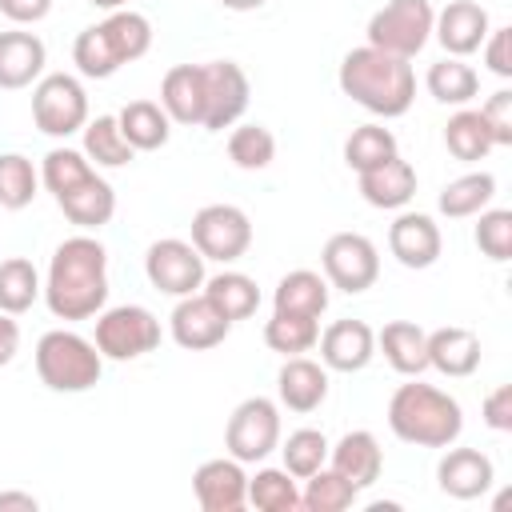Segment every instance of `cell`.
I'll use <instances>...</instances> for the list:
<instances>
[{
	"label": "cell",
	"instance_id": "cell-42",
	"mask_svg": "<svg viewBox=\"0 0 512 512\" xmlns=\"http://www.w3.org/2000/svg\"><path fill=\"white\" fill-rule=\"evenodd\" d=\"M328 436L320 428H296L288 432V440L280 444V456H284V472H292L296 480H308L316 468L328 464Z\"/></svg>",
	"mask_w": 512,
	"mask_h": 512
},
{
	"label": "cell",
	"instance_id": "cell-24",
	"mask_svg": "<svg viewBox=\"0 0 512 512\" xmlns=\"http://www.w3.org/2000/svg\"><path fill=\"white\" fill-rule=\"evenodd\" d=\"M56 204H60V212H64L76 228L96 232V228H104V224L116 216V188H112L100 172H92L88 180H80V184L68 188L64 196H56Z\"/></svg>",
	"mask_w": 512,
	"mask_h": 512
},
{
	"label": "cell",
	"instance_id": "cell-37",
	"mask_svg": "<svg viewBox=\"0 0 512 512\" xmlns=\"http://www.w3.org/2000/svg\"><path fill=\"white\" fill-rule=\"evenodd\" d=\"M392 156H400V144H396L392 128H384V124H360L344 140V164L352 172H368V168H376Z\"/></svg>",
	"mask_w": 512,
	"mask_h": 512
},
{
	"label": "cell",
	"instance_id": "cell-44",
	"mask_svg": "<svg viewBox=\"0 0 512 512\" xmlns=\"http://www.w3.org/2000/svg\"><path fill=\"white\" fill-rule=\"evenodd\" d=\"M476 216H480V220H476V248H480L488 260L504 264L508 252H512V212H508V208H484V212H476Z\"/></svg>",
	"mask_w": 512,
	"mask_h": 512
},
{
	"label": "cell",
	"instance_id": "cell-34",
	"mask_svg": "<svg viewBox=\"0 0 512 512\" xmlns=\"http://www.w3.org/2000/svg\"><path fill=\"white\" fill-rule=\"evenodd\" d=\"M40 296H44V284H40V272H36L32 260H24V256L0 260V312L20 316V312H28Z\"/></svg>",
	"mask_w": 512,
	"mask_h": 512
},
{
	"label": "cell",
	"instance_id": "cell-49",
	"mask_svg": "<svg viewBox=\"0 0 512 512\" xmlns=\"http://www.w3.org/2000/svg\"><path fill=\"white\" fill-rule=\"evenodd\" d=\"M16 352H20V324L8 312H0V368L12 364Z\"/></svg>",
	"mask_w": 512,
	"mask_h": 512
},
{
	"label": "cell",
	"instance_id": "cell-10",
	"mask_svg": "<svg viewBox=\"0 0 512 512\" xmlns=\"http://www.w3.org/2000/svg\"><path fill=\"white\" fill-rule=\"evenodd\" d=\"M320 268H324L328 288H340V292L356 296V292H368L376 284L380 252L364 232H336V236L324 240Z\"/></svg>",
	"mask_w": 512,
	"mask_h": 512
},
{
	"label": "cell",
	"instance_id": "cell-23",
	"mask_svg": "<svg viewBox=\"0 0 512 512\" xmlns=\"http://www.w3.org/2000/svg\"><path fill=\"white\" fill-rule=\"evenodd\" d=\"M428 368H436L448 380H464L480 368V336L472 328H436L428 332Z\"/></svg>",
	"mask_w": 512,
	"mask_h": 512
},
{
	"label": "cell",
	"instance_id": "cell-8",
	"mask_svg": "<svg viewBox=\"0 0 512 512\" xmlns=\"http://www.w3.org/2000/svg\"><path fill=\"white\" fill-rule=\"evenodd\" d=\"M32 120L44 136L68 140L88 124V92L72 72H48L32 88Z\"/></svg>",
	"mask_w": 512,
	"mask_h": 512
},
{
	"label": "cell",
	"instance_id": "cell-16",
	"mask_svg": "<svg viewBox=\"0 0 512 512\" xmlns=\"http://www.w3.org/2000/svg\"><path fill=\"white\" fill-rule=\"evenodd\" d=\"M192 492H196V504L204 512H240L248 504V476H244V464L232 460V456H216V460H204L196 472H192Z\"/></svg>",
	"mask_w": 512,
	"mask_h": 512
},
{
	"label": "cell",
	"instance_id": "cell-5",
	"mask_svg": "<svg viewBox=\"0 0 512 512\" xmlns=\"http://www.w3.org/2000/svg\"><path fill=\"white\" fill-rule=\"evenodd\" d=\"M104 356L100 348L72 332V328H52L36 340V376L52 392H88L100 384Z\"/></svg>",
	"mask_w": 512,
	"mask_h": 512
},
{
	"label": "cell",
	"instance_id": "cell-25",
	"mask_svg": "<svg viewBox=\"0 0 512 512\" xmlns=\"http://www.w3.org/2000/svg\"><path fill=\"white\" fill-rule=\"evenodd\" d=\"M160 108L172 124H196L204 120V72L200 64H176L160 80Z\"/></svg>",
	"mask_w": 512,
	"mask_h": 512
},
{
	"label": "cell",
	"instance_id": "cell-1",
	"mask_svg": "<svg viewBox=\"0 0 512 512\" xmlns=\"http://www.w3.org/2000/svg\"><path fill=\"white\" fill-rule=\"evenodd\" d=\"M44 304L56 320H92L108 304V248L80 232L56 244L44 276Z\"/></svg>",
	"mask_w": 512,
	"mask_h": 512
},
{
	"label": "cell",
	"instance_id": "cell-27",
	"mask_svg": "<svg viewBox=\"0 0 512 512\" xmlns=\"http://www.w3.org/2000/svg\"><path fill=\"white\" fill-rule=\"evenodd\" d=\"M376 348L400 376H420L428 372V332L412 320H388L376 332Z\"/></svg>",
	"mask_w": 512,
	"mask_h": 512
},
{
	"label": "cell",
	"instance_id": "cell-31",
	"mask_svg": "<svg viewBox=\"0 0 512 512\" xmlns=\"http://www.w3.org/2000/svg\"><path fill=\"white\" fill-rule=\"evenodd\" d=\"M232 324L236 320H248L256 308H260V288H256V280L252 276H244V272H236V268H224V272H216V276H204V288H200Z\"/></svg>",
	"mask_w": 512,
	"mask_h": 512
},
{
	"label": "cell",
	"instance_id": "cell-14",
	"mask_svg": "<svg viewBox=\"0 0 512 512\" xmlns=\"http://www.w3.org/2000/svg\"><path fill=\"white\" fill-rule=\"evenodd\" d=\"M168 332H172V340L184 352H208V348H216V344L228 340L232 320L204 292H192V296H180L176 300V308L168 316Z\"/></svg>",
	"mask_w": 512,
	"mask_h": 512
},
{
	"label": "cell",
	"instance_id": "cell-40",
	"mask_svg": "<svg viewBox=\"0 0 512 512\" xmlns=\"http://www.w3.org/2000/svg\"><path fill=\"white\" fill-rule=\"evenodd\" d=\"M40 188V172L32 168L28 156L20 152H0V208L4 212H20L36 200Z\"/></svg>",
	"mask_w": 512,
	"mask_h": 512
},
{
	"label": "cell",
	"instance_id": "cell-15",
	"mask_svg": "<svg viewBox=\"0 0 512 512\" xmlns=\"http://www.w3.org/2000/svg\"><path fill=\"white\" fill-rule=\"evenodd\" d=\"M492 32V20H488V8L476 4V0H448L436 20H432V36L440 40V48L448 56H472L480 52V44L488 40Z\"/></svg>",
	"mask_w": 512,
	"mask_h": 512
},
{
	"label": "cell",
	"instance_id": "cell-41",
	"mask_svg": "<svg viewBox=\"0 0 512 512\" xmlns=\"http://www.w3.org/2000/svg\"><path fill=\"white\" fill-rule=\"evenodd\" d=\"M228 160L244 172H260L276 160V136L264 124H232L228 132Z\"/></svg>",
	"mask_w": 512,
	"mask_h": 512
},
{
	"label": "cell",
	"instance_id": "cell-30",
	"mask_svg": "<svg viewBox=\"0 0 512 512\" xmlns=\"http://www.w3.org/2000/svg\"><path fill=\"white\" fill-rule=\"evenodd\" d=\"M492 196H496V176L492 172H464V176H456L440 188L436 208L448 220H468V216L484 212L492 204Z\"/></svg>",
	"mask_w": 512,
	"mask_h": 512
},
{
	"label": "cell",
	"instance_id": "cell-7",
	"mask_svg": "<svg viewBox=\"0 0 512 512\" xmlns=\"http://www.w3.org/2000/svg\"><path fill=\"white\" fill-rule=\"evenodd\" d=\"M432 20H436L432 0H388L368 20V44L412 60L432 40Z\"/></svg>",
	"mask_w": 512,
	"mask_h": 512
},
{
	"label": "cell",
	"instance_id": "cell-48",
	"mask_svg": "<svg viewBox=\"0 0 512 512\" xmlns=\"http://www.w3.org/2000/svg\"><path fill=\"white\" fill-rule=\"evenodd\" d=\"M0 12L12 24H40L52 12V0H0Z\"/></svg>",
	"mask_w": 512,
	"mask_h": 512
},
{
	"label": "cell",
	"instance_id": "cell-3",
	"mask_svg": "<svg viewBox=\"0 0 512 512\" xmlns=\"http://www.w3.org/2000/svg\"><path fill=\"white\" fill-rule=\"evenodd\" d=\"M388 428L404 444H416V448H448L464 432V408L444 388L424 384L420 376H412L388 400Z\"/></svg>",
	"mask_w": 512,
	"mask_h": 512
},
{
	"label": "cell",
	"instance_id": "cell-21",
	"mask_svg": "<svg viewBox=\"0 0 512 512\" xmlns=\"http://www.w3.org/2000/svg\"><path fill=\"white\" fill-rule=\"evenodd\" d=\"M328 468H336L352 488H372L384 472V448L368 428H352L328 448Z\"/></svg>",
	"mask_w": 512,
	"mask_h": 512
},
{
	"label": "cell",
	"instance_id": "cell-43",
	"mask_svg": "<svg viewBox=\"0 0 512 512\" xmlns=\"http://www.w3.org/2000/svg\"><path fill=\"white\" fill-rule=\"evenodd\" d=\"M96 172V164L84 156V152H76V148H52L48 156H44V164H40V184L52 192V196H64L68 188H76L80 180H88Z\"/></svg>",
	"mask_w": 512,
	"mask_h": 512
},
{
	"label": "cell",
	"instance_id": "cell-9",
	"mask_svg": "<svg viewBox=\"0 0 512 512\" xmlns=\"http://www.w3.org/2000/svg\"><path fill=\"white\" fill-rule=\"evenodd\" d=\"M224 448L240 464H260L280 448V404L268 396H248L232 408L224 428Z\"/></svg>",
	"mask_w": 512,
	"mask_h": 512
},
{
	"label": "cell",
	"instance_id": "cell-12",
	"mask_svg": "<svg viewBox=\"0 0 512 512\" xmlns=\"http://www.w3.org/2000/svg\"><path fill=\"white\" fill-rule=\"evenodd\" d=\"M144 276L156 292L164 296H192L204 288V256L196 252L192 240H176V236H164L156 244H148L144 252Z\"/></svg>",
	"mask_w": 512,
	"mask_h": 512
},
{
	"label": "cell",
	"instance_id": "cell-11",
	"mask_svg": "<svg viewBox=\"0 0 512 512\" xmlns=\"http://www.w3.org/2000/svg\"><path fill=\"white\" fill-rule=\"evenodd\" d=\"M192 244L204 260L232 264L252 248V220L236 204H204L192 216Z\"/></svg>",
	"mask_w": 512,
	"mask_h": 512
},
{
	"label": "cell",
	"instance_id": "cell-46",
	"mask_svg": "<svg viewBox=\"0 0 512 512\" xmlns=\"http://www.w3.org/2000/svg\"><path fill=\"white\" fill-rule=\"evenodd\" d=\"M480 52H484V64L492 76H500V80L512 76V28H492L488 40L480 44Z\"/></svg>",
	"mask_w": 512,
	"mask_h": 512
},
{
	"label": "cell",
	"instance_id": "cell-33",
	"mask_svg": "<svg viewBox=\"0 0 512 512\" xmlns=\"http://www.w3.org/2000/svg\"><path fill=\"white\" fill-rule=\"evenodd\" d=\"M444 148L456 156V160H464V164H476V160H484L496 144H492V132H488V124H484V116H480V108H456L452 116H448V124H444Z\"/></svg>",
	"mask_w": 512,
	"mask_h": 512
},
{
	"label": "cell",
	"instance_id": "cell-50",
	"mask_svg": "<svg viewBox=\"0 0 512 512\" xmlns=\"http://www.w3.org/2000/svg\"><path fill=\"white\" fill-rule=\"evenodd\" d=\"M12 508H24V512H36L40 500L32 492H0V512H12Z\"/></svg>",
	"mask_w": 512,
	"mask_h": 512
},
{
	"label": "cell",
	"instance_id": "cell-18",
	"mask_svg": "<svg viewBox=\"0 0 512 512\" xmlns=\"http://www.w3.org/2000/svg\"><path fill=\"white\" fill-rule=\"evenodd\" d=\"M444 236L436 228V220L428 212H400L388 224V252L404 264V268H432L440 260Z\"/></svg>",
	"mask_w": 512,
	"mask_h": 512
},
{
	"label": "cell",
	"instance_id": "cell-32",
	"mask_svg": "<svg viewBox=\"0 0 512 512\" xmlns=\"http://www.w3.org/2000/svg\"><path fill=\"white\" fill-rule=\"evenodd\" d=\"M424 84H428V96H432L436 104H452V108L472 104L476 92H480V76H476V68L464 64L460 56H444V60H436V64L428 68Z\"/></svg>",
	"mask_w": 512,
	"mask_h": 512
},
{
	"label": "cell",
	"instance_id": "cell-28",
	"mask_svg": "<svg viewBox=\"0 0 512 512\" xmlns=\"http://www.w3.org/2000/svg\"><path fill=\"white\" fill-rule=\"evenodd\" d=\"M116 124H120L124 140L132 144V152H156L172 136V120L160 108V100H128L116 112Z\"/></svg>",
	"mask_w": 512,
	"mask_h": 512
},
{
	"label": "cell",
	"instance_id": "cell-2",
	"mask_svg": "<svg viewBox=\"0 0 512 512\" xmlns=\"http://www.w3.org/2000/svg\"><path fill=\"white\" fill-rule=\"evenodd\" d=\"M340 92L352 96L360 108H368L372 116H384V120H396L412 108L416 100V72L404 56H392V52H380L372 44L364 48H352L344 60H340Z\"/></svg>",
	"mask_w": 512,
	"mask_h": 512
},
{
	"label": "cell",
	"instance_id": "cell-13",
	"mask_svg": "<svg viewBox=\"0 0 512 512\" xmlns=\"http://www.w3.org/2000/svg\"><path fill=\"white\" fill-rule=\"evenodd\" d=\"M200 72H204V120H200V128L224 132L248 108V96H252L248 72L236 60H208V64H200Z\"/></svg>",
	"mask_w": 512,
	"mask_h": 512
},
{
	"label": "cell",
	"instance_id": "cell-29",
	"mask_svg": "<svg viewBox=\"0 0 512 512\" xmlns=\"http://www.w3.org/2000/svg\"><path fill=\"white\" fill-rule=\"evenodd\" d=\"M328 308V280L312 268H292L280 276L272 292V312H300V316H324Z\"/></svg>",
	"mask_w": 512,
	"mask_h": 512
},
{
	"label": "cell",
	"instance_id": "cell-4",
	"mask_svg": "<svg viewBox=\"0 0 512 512\" xmlns=\"http://www.w3.org/2000/svg\"><path fill=\"white\" fill-rule=\"evenodd\" d=\"M152 48V24L144 12L116 8L100 24H88L72 44V64L88 80H108L124 64L140 60Z\"/></svg>",
	"mask_w": 512,
	"mask_h": 512
},
{
	"label": "cell",
	"instance_id": "cell-19",
	"mask_svg": "<svg viewBox=\"0 0 512 512\" xmlns=\"http://www.w3.org/2000/svg\"><path fill=\"white\" fill-rule=\"evenodd\" d=\"M492 480H496V468L480 448H452L448 444V452L436 464V484L452 500H476L492 488Z\"/></svg>",
	"mask_w": 512,
	"mask_h": 512
},
{
	"label": "cell",
	"instance_id": "cell-6",
	"mask_svg": "<svg viewBox=\"0 0 512 512\" xmlns=\"http://www.w3.org/2000/svg\"><path fill=\"white\" fill-rule=\"evenodd\" d=\"M104 360H140L160 348V320L144 304H116L96 312V340Z\"/></svg>",
	"mask_w": 512,
	"mask_h": 512
},
{
	"label": "cell",
	"instance_id": "cell-35",
	"mask_svg": "<svg viewBox=\"0 0 512 512\" xmlns=\"http://www.w3.org/2000/svg\"><path fill=\"white\" fill-rule=\"evenodd\" d=\"M320 340V316H300V312H272L264 324V344L280 356H304Z\"/></svg>",
	"mask_w": 512,
	"mask_h": 512
},
{
	"label": "cell",
	"instance_id": "cell-39",
	"mask_svg": "<svg viewBox=\"0 0 512 512\" xmlns=\"http://www.w3.org/2000/svg\"><path fill=\"white\" fill-rule=\"evenodd\" d=\"M360 496V488H352L336 468H316L308 480H304V492H300V508L308 512H344L352 508Z\"/></svg>",
	"mask_w": 512,
	"mask_h": 512
},
{
	"label": "cell",
	"instance_id": "cell-51",
	"mask_svg": "<svg viewBox=\"0 0 512 512\" xmlns=\"http://www.w3.org/2000/svg\"><path fill=\"white\" fill-rule=\"evenodd\" d=\"M228 12H256V8H264L268 0H220Z\"/></svg>",
	"mask_w": 512,
	"mask_h": 512
},
{
	"label": "cell",
	"instance_id": "cell-22",
	"mask_svg": "<svg viewBox=\"0 0 512 512\" xmlns=\"http://www.w3.org/2000/svg\"><path fill=\"white\" fill-rule=\"evenodd\" d=\"M44 64H48V48L36 32H24V28L0 32V88L16 92L36 84L44 76Z\"/></svg>",
	"mask_w": 512,
	"mask_h": 512
},
{
	"label": "cell",
	"instance_id": "cell-26",
	"mask_svg": "<svg viewBox=\"0 0 512 512\" xmlns=\"http://www.w3.org/2000/svg\"><path fill=\"white\" fill-rule=\"evenodd\" d=\"M360 176V196L372 204V208H404L412 196H416V168L404 160V156H392L368 172H356Z\"/></svg>",
	"mask_w": 512,
	"mask_h": 512
},
{
	"label": "cell",
	"instance_id": "cell-52",
	"mask_svg": "<svg viewBox=\"0 0 512 512\" xmlns=\"http://www.w3.org/2000/svg\"><path fill=\"white\" fill-rule=\"evenodd\" d=\"M92 8H104V12H116V8H128V0H88Z\"/></svg>",
	"mask_w": 512,
	"mask_h": 512
},
{
	"label": "cell",
	"instance_id": "cell-36",
	"mask_svg": "<svg viewBox=\"0 0 512 512\" xmlns=\"http://www.w3.org/2000/svg\"><path fill=\"white\" fill-rule=\"evenodd\" d=\"M84 156L96 164V168H124V164H132V144L124 140V132H120V124H116V116H96V120H88L84 128Z\"/></svg>",
	"mask_w": 512,
	"mask_h": 512
},
{
	"label": "cell",
	"instance_id": "cell-20",
	"mask_svg": "<svg viewBox=\"0 0 512 512\" xmlns=\"http://www.w3.org/2000/svg\"><path fill=\"white\" fill-rule=\"evenodd\" d=\"M276 396L288 412H316L328 400V368L308 360V356H284L280 372H276Z\"/></svg>",
	"mask_w": 512,
	"mask_h": 512
},
{
	"label": "cell",
	"instance_id": "cell-38",
	"mask_svg": "<svg viewBox=\"0 0 512 512\" xmlns=\"http://www.w3.org/2000/svg\"><path fill=\"white\" fill-rule=\"evenodd\" d=\"M248 504L260 512H296L300 508L296 476L284 468H260L256 476H248Z\"/></svg>",
	"mask_w": 512,
	"mask_h": 512
},
{
	"label": "cell",
	"instance_id": "cell-17",
	"mask_svg": "<svg viewBox=\"0 0 512 512\" xmlns=\"http://www.w3.org/2000/svg\"><path fill=\"white\" fill-rule=\"evenodd\" d=\"M320 364L328 372H364L376 356V332L364 320H332L320 332Z\"/></svg>",
	"mask_w": 512,
	"mask_h": 512
},
{
	"label": "cell",
	"instance_id": "cell-47",
	"mask_svg": "<svg viewBox=\"0 0 512 512\" xmlns=\"http://www.w3.org/2000/svg\"><path fill=\"white\" fill-rule=\"evenodd\" d=\"M484 424L492 432H512V384H500L484 396Z\"/></svg>",
	"mask_w": 512,
	"mask_h": 512
},
{
	"label": "cell",
	"instance_id": "cell-45",
	"mask_svg": "<svg viewBox=\"0 0 512 512\" xmlns=\"http://www.w3.org/2000/svg\"><path fill=\"white\" fill-rule=\"evenodd\" d=\"M480 116H484V124H488V132H492V144H496V148H508V144H512V92H508V88L492 92V96L480 104Z\"/></svg>",
	"mask_w": 512,
	"mask_h": 512
}]
</instances>
